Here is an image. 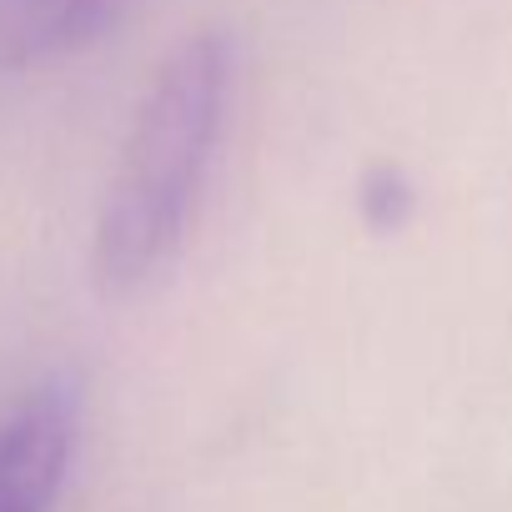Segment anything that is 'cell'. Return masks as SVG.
<instances>
[{
  "label": "cell",
  "mask_w": 512,
  "mask_h": 512,
  "mask_svg": "<svg viewBox=\"0 0 512 512\" xmlns=\"http://www.w3.org/2000/svg\"><path fill=\"white\" fill-rule=\"evenodd\" d=\"M126 0H0V71L56 66L96 46Z\"/></svg>",
  "instance_id": "3957f363"
},
{
  "label": "cell",
  "mask_w": 512,
  "mask_h": 512,
  "mask_svg": "<svg viewBox=\"0 0 512 512\" xmlns=\"http://www.w3.org/2000/svg\"><path fill=\"white\" fill-rule=\"evenodd\" d=\"M231 91L236 41L216 26L181 36L146 81L91 231L101 297H136L171 272L226 136Z\"/></svg>",
  "instance_id": "6da1fadb"
},
{
  "label": "cell",
  "mask_w": 512,
  "mask_h": 512,
  "mask_svg": "<svg viewBox=\"0 0 512 512\" xmlns=\"http://www.w3.org/2000/svg\"><path fill=\"white\" fill-rule=\"evenodd\" d=\"M81 432V392L71 377H46L0 422V512H51Z\"/></svg>",
  "instance_id": "7a4b0ae2"
}]
</instances>
